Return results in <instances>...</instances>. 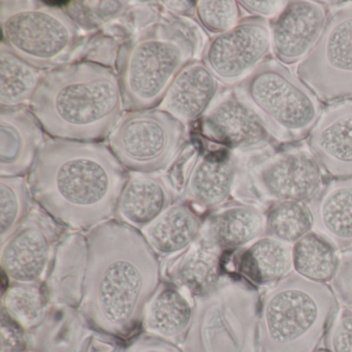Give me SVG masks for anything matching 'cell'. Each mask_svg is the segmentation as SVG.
Here are the masks:
<instances>
[{
    "label": "cell",
    "instance_id": "1",
    "mask_svg": "<svg viewBox=\"0 0 352 352\" xmlns=\"http://www.w3.org/2000/svg\"><path fill=\"white\" fill-rule=\"evenodd\" d=\"M129 177L108 144L48 138L28 179L34 203L55 221L88 232L115 218Z\"/></svg>",
    "mask_w": 352,
    "mask_h": 352
},
{
    "label": "cell",
    "instance_id": "2",
    "mask_svg": "<svg viewBox=\"0 0 352 352\" xmlns=\"http://www.w3.org/2000/svg\"><path fill=\"white\" fill-rule=\"evenodd\" d=\"M88 263L80 308L98 331L124 337L140 323L162 284L160 257L141 230L109 220L87 232Z\"/></svg>",
    "mask_w": 352,
    "mask_h": 352
},
{
    "label": "cell",
    "instance_id": "3",
    "mask_svg": "<svg viewBox=\"0 0 352 352\" xmlns=\"http://www.w3.org/2000/svg\"><path fill=\"white\" fill-rule=\"evenodd\" d=\"M30 108L49 137L81 142L108 138L125 112L116 71L85 61L47 71Z\"/></svg>",
    "mask_w": 352,
    "mask_h": 352
},
{
    "label": "cell",
    "instance_id": "4",
    "mask_svg": "<svg viewBox=\"0 0 352 352\" xmlns=\"http://www.w3.org/2000/svg\"><path fill=\"white\" fill-rule=\"evenodd\" d=\"M197 22L162 12L123 45L117 61L125 112L157 108L178 74L203 53Z\"/></svg>",
    "mask_w": 352,
    "mask_h": 352
},
{
    "label": "cell",
    "instance_id": "5",
    "mask_svg": "<svg viewBox=\"0 0 352 352\" xmlns=\"http://www.w3.org/2000/svg\"><path fill=\"white\" fill-rule=\"evenodd\" d=\"M329 284L292 273L261 294V352H317L339 310Z\"/></svg>",
    "mask_w": 352,
    "mask_h": 352
},
{
    "label": "cell",
    "instance_id": "6",
    "mask_svg": "<svg viewBox=\"0 0 352 352\" xmlns=\"http://www.w3.org/2000/svg\"><path fill=\"white\" fill-rule=\"evenodd\" d=\"M261 292L246 280L223 275L217 285L195 298V316L184 352H261Z\"/></svg>",
    "mask_w": 352,
    "mask_h": 352
},
{
    "label": "cell",
    "instance_id": "7",
    "mask_svg": "<svg viewBox=\"0 0 352 352\" xmlns=\"http://www.w3.org/2000/svg\"><path fill=\"white\" fill-rule=\"evenodd\" d=\"M234 91L278 143H296L308 138L323 112L316 94L274 59L261 63Z\"/></svg>",
    "mask_w": 352,
    "mask_h": 352
},
{
    "label": "cell",
    "instance_id": "8",
    "mask_svg": "<svg viewBox=\"0 0 352 352\" xmlns=\"http://www.w3.org/2000/svg\"><path fill=\"white\" fill-rule=\"evenodd\" d=\"M0 25L1 42L43 71L73 63L86 38L63 8L36 0H1Z\"/></svg>",
    "mask_w": 352,
    "mask_h": 352
},
{
    "label": "cell",
    "instance_id": "9",
    "mask_svg": "<svg viewBox=\"0 0 352 352\" xmlns=\"http://www.w3.org/2000/svg\"><path fill=\"white\" fill-rule=\"evenodd\" d=\"M325 183L324 170L312 152L287 148L263 156H241L234 195L239 201L267 206L279 201L310 204Z\"/></svg>",
    "mask_w": 352,
    "mask_h": 352
},
{
    "label": "cell",
    "instance_id": "10",
    "mask_svg": "<svg viewBox=\"0 0 352 352\" xmlns=\"http://www.w3.org/2000/svg\"><path fill=\"white\" fill-rule=\"evenodd\" d=\"M188 126L158 108L125 112L108 137L117 160L131 173L166 172L189 141Z\"/></svg>",
    "mask_w": 352,
    "mask_h": 352
},
{
    "label": "cell",
    "instance_id": "11",
    "mask_svg": "<svg viewBox=\"0 0 352 352\" xmlns=\"http://www.w3.org/2000/svg\"><path fill=\"white\" fill-rule=\"evenodd\" d=\"M298 76L319 100L352 98V1L331 12L315 48L298 67Z\"/></svg>",
    "mask_w": 352,
    "mask_h": 352
},
{
    "label": "cell",
    "instance_id": "12",
    "mask_svg": "<svg viewBox=\"0 0 352 352\" xmlns=\"http://www.w3.org/2000/svg\"><path fill=\"white\" fill-rule=\"evenodd\" d=\"M67 228L34 203L28 217L0 248V265L10 284H43Z\"/></svg>",
    "mask_w": 352,
    "mask_h": 352
},
{
    "label": "cell",
    "instance_id": "13",
    "mask_svg": "<svg viewBox=\"0 0 352 352\" xmlns=\"http://www.w3.org/2000/svg\"><path fill=\"white\" fill-rule=\"evenodd\" d=\"M271 50V24L263 18L249 17L210 38L201 61L220 83L236 86L267 60Z\"/></svg>",
    "mask_w": 352,
    "mask_h": 352
},
{
    "label": "cell",
    "instance_id": "14",
    "mask_svg": "<svg viewBox=\"0 0 352 352\" xmlns=\"http://www.w3.org/2000/svg\"><path fill=\"white\" fill-rule=\"evenodd\" d=\"M199 126L206 141L239 154L255 153L274 143L263 123L234 91L214 102Z\"/></svg>",
    "mask_w": 352,
    "mask_h": 352
},
{
    "label": "cell",
    "instance_id": "15",
    "mask_svg": "<svg viewBox=\"0 0 352 352\" xmlns=\"http://www.w3.org/2000/svg\"><path fill=\"white\" fill-rule=\"evenodd\" d=\"M327 18L323 3L288 1L271 23L272 50L278 61L283 65L302 63L318 43Z\"/></svg>",
    "mask_w": 352,
    "mask_h": 352
},
{
    "label": "cell",
    "instance_id": "16",
    "mask_svg": "<svg viewBox=\"0 0 352 352\" xmlns=\"http://www.w3.org/2000/svg\"><path fill=\"white\" fill-rule=\"evenodd\" d=\"M204 141L208 151L201 152L181 197L199 213L228 203L234 193L241 164V156L236 152L218 146L211 148L206 140Z\"/></svg>",
    "mask_w": 352,
    "mask_h": 352
},
{
    "label": "cell",
    "instance_id": "17",
    "mask_svg": "<svg viewBox=\"0 0 352 352\" xmlns=\"http://www.w3.org/2000/svg\"><path fill=\"white\" fill-rule=\"evenodd\" d=\"M307 144L329 176L352 177V98L325 109Z\"/></svg>",
    "mask_w": 352,
    "mask_h": 352
},
{
    "label": "cell",
    "instance_id": "18",
    "mask_svg": "<svg viewBox=\"0 0 352 352\" xmlns=\"http://www.w3.org/2000/svg\"><path fill=\"white\" fill-rule=\"evenodd\" d=\"M47 140L30 107L0 108V177L30 174Z\"/></svg>",
    "mask_w": 352,
    "mask_h": 352
},
{
    "label": "cell",
    "instance_id": "19",
    "mask_svg": "<svg viewBox=\"0 0 352 352\" xmlns=\"http://www.w3.org/2000/svg\"><path fill=\"white\" fill-rule=\"evenodd\" d=\"M265 236V212L256 205L232 201L204 218L199 238L224 253L234 252Z\"/></svg>",
    "mask_w": 352,
    "mask_h": 352
},
{
    "label": "cell",
    "instance_id": "20",
    "mask_svg": "<svg viewBox=\"0 0 352 352\" xmlns=\"http://www.w3.org/2000/svg\"><path fill=\"white\" fill-rule=\"evenodd\" d=\"M87 263V236L82 232L67 230L59 242L50 273L44 283L51 305L80 307Z\"/></svg>",
    "mask_w": 352,
    "mask_h": 352
},
{
    "label": "cell",
    "instance_id": "21",
    "mask_svg": "<svg viewBox=\"0 0 352 352\" xmlns=\"http://www.w3.org/2000/svg\"><path fill=\"white\" fill-rule=\"evenodd\" d=\"M219 85L203 61H192L175 78L157 108L188 126L207 114L217 98Z\"/></svg>",
    "mask_w": 352,
    "mask_h": 352
},
{
    "label": "cell",
    "instance_id": "22",
    "mask_svg": "<svg viewBox=\"0 0 352 352\" xmlns=\"http://www.w3.org/2000/svg\"><path fill=\"white\" fill-rule=\"evenodd\" d=\"M226 269L255 287L275 285L294 273L292 245L263 236L240 250L230 252Z\"/></svg>",
    "mask_w": 352,
    "mask_h": 352
},
{
    "label": "cell",
    "instance_id": "23",
    "mask_svg": "<svg viewBox=\"0 0 352 352\" xmlns=\"http://www.w3.org/2000/svg\"><path fill=\"white\" fill-rule=\"evenodd\" d=\"M177 199L164 176L129 173L119 197L115 218L143 230L176 203Z\"/></svg>",
    "mask_w": 352,
    "mask_h": 352
},
{
    "label": "cell",
    "instance_id": "24",
    "mask_svg": "<svg viewBox=\"0 0 352 352\" xmlns=\"http://www.w3.org/2000/svg\"><path fill=\"white\" fill-rule=\"evenodd\" d=\"M203 223L201 213L179 199L141 232L160 258L172 259L199 239Z\"/></svg>",
    "mask_w": 352,
    "mask_h": 352
},
{
    "label": "cell",
    "instance_id": "25",
    "mask_svg": "<svg viewBox=\"0 0 352 352\" xmlns=\"http://www.w3.org/2000/svg\"><path fill=\"white\" fill-rule=\"evenodd\" d=\"M223 251L199 238L162 270L170 283L186 292L193 300L217 285L223 270Z\"/></svg>",
    "mask_w": 352,
    "mask_h": 352
},
{
    "label": "cell",
    "instance_id": "26",
    "mask_svg": "<svg viewBox=\"0 0 352 352\" xmlns=\"http://www.w3.org/2000/svg\"><path fill=\"white\" fill-rule=\"evenodd\" d=\"M309 205L314 232L341 252L352 248V177L329 181Z\"/></svg>",
    "mask_w": 352,
    "mask_h": 352
},
{
    "label": "cell",
    "instance_id": "27",
    "mask_svg": "<svg viewBox=\"0 0 352 352\" xmlns=\"http://www.w3.org/2000/svg\"><path fill=\"white\" fill-rule=\"evenodd\" d=\"M195 316V300L170 282H162L144 313L143 325L149 335L170 343L183 342Z\"/></svg>",
    "mask_w": 352,
    "mask_h": 352
},
{
    "label": "cell",
    "instance_id": "28",
    "mask_svg": "<svg viewBox=\"0 0 352 352\" xmlns=\"http://www.w3.org/2000/svg\"><path fill=\"white\" fill-rule=\"evenodd\" d=\"M47 71L38 69L0 44V108L30 107Z\"/></svg>",
    "mask_w": 352,
    "mask_h": 352
},
{
    "label": "cell",
    "instance_id": "29",
    "mask_svg": "<svg viewBox=\"0 0 352 352\" xmlns=\"http://www.w3.org/2000/svg\"><path fill=\"white\" fill-rule=\"evenodd\" d=\"M292 258L294 273L316 283H331L339 269L337 247L313 230L292 245Z\"/></svg>",
    "mask_w": 352,
    "mask_h": 352
},
{
    "label": "cell",
    "instance_id": "30",
    "mask_svg": "<svg viewBox=\"0 0 352 352\" xmlns=\"http://www.w3.org/2000/svg\"><path fill=\"white\" fill-rule=\"evenodd\" d=\"M1 308L26 331L38 329L48 317L51 302L43 284H9Z\"/></svg>",
    "mask_w": 352,
    "mask_h": 352
},
{
    "label": "cell",
    "instance_id": "31",
    "mask_svg": "<svg viewBox=\"0 0 352 352\" xmlns=\"http://www.w3.org/2000/svg\"><path fill=\"white\" fill-rule=\"evenodd\" d=\"M265 236L294 245L312 232L314 219L310 205L300 201H279L265 211Z\"/></svg>",
    "mask_w": 352,
    "mask_h": 352
},
{
    "label": "cell",
    "instance_id": "32",
    "mask_svg": "<svg viewBox=\"0 0 352 352\" xmlns=\"http://www.w3.org/2000/svg\"><path fill=\"white\" fill-rule=\"evenodd\" d=\"M135 32V28L124 16L104 30L86 36L74 61L96 63L116 71L121 48Z\"/></svg>",
    "mask_w": 352,
    "mask_h": 352
},
{
    "label": "cell",
    "instance_id": "33",
    "mask_svg": "<svg viewBox=\"0 0 352 352\" xmlns=\"http://www.w3.org/2000/svg\"><path fill=\"white\" fill-rule=\"evenodd\" d=\"M34 205L26 177H0V244L16 232Z\"/></svg>",
    "mask_w": 352,
    "mask_h": 352
},
{
    "label": "cell",
    "instance_id": "34",
    "mask_svg": "<svg viewBox=\"0 0 352 352\" xmlns=\"http://www.w3.org/2000/svg\"><path fill=\"white\" fill-rule=\"evenodd\" d=\"M133 3L118 0L69 1L63 6L65 13L85 36L104 30L127 15Z\"/></svg>",
    "mask_w": 352,
    "mask_h": 352
},
{
    "label": "cell",
    "instance_id": "35",
    "mask_svg": "<svg viewBox=\"0 0 352 352\" xmlns=\"http://www.w3.org/2000/svg\"><path fill=\"white\" fill-rule=\"evenodd\" d=\"M197 23L210 34H223L241 21L240 6L234 0H199L195 5Z\"/></svg>",
    "mask_w": 352,
    "mask_h": 352
},
{
    "label": "cell",
    "instance_id": "36",
    "mask_svg": "<svg viewBox=\"0 0 352 352\" xmlns=\"http://www.w3.org/2000/svg\"><path fill=\"white\" fill-rule=\"evenodd\" d=\"M203 146L201 138L199 142H190L189 140L164 175L170 188L180 199L184 192L189 175L203 152Z\"/></svg>",
    "mask_w": 352,
    "mask_h": 352
},
{
    "label": "cell",
    "instance_id": "37",
    "mask_svg": "<svg viewBox=\"0 0 352 352\" xmlns=\"http://www.w3.org/2000/svg\"><path fill=\"white\" fill-rule=\"evenodd\" d=\"M327 352H352V309H339L324 338Z\"/></svg>",
    "mask_w": 352,
    "mask_h": 352
},
{
    "label": "cell",
    "instance_id": "38",
    "mask_svg": "<svg viewBox=\"0 0 352 352\" xmlns=\"http://www.w3.org/2000/svg\"><path fill=\"white\" fill-rule=\"evenodd\" d=\"M28 331L14 320L5 309L0 310V352H25Z\"/></svg>",
    "mask_w": 352,
    "mask_h": 352
},
{
    "label": "cell",
    "instance_id": "39",
    "mask_svg": "<svg viewBox=\"0 0 352 352\" xmlns=\"http://www.w3.org/2000/svg\"><path fill=\"white\" fill-rule=\"evenodd\" d=\"M331 287L338 300L352 309V248L340 253V265Z\"/></svg>",
    "mask_w": 352,
    "mask_h": 352
},
{
    "label": "cell",
    "instance_id": "40",
    "mask_svg": "<svg viewBox=\"0 0 352 352\" xmlns=\"http://www.w3.org/2000/svg\"><path fill=\"white\" fill-rule=\"evenodd\" d=\"M240 8L246 13L250 14L252 17L267 18L277 17L287 6L288 1H238Z\"/></svg>",
    "mask_w": 352,
    "mask_h": 352
},
{
    "label": "cell",
    "instance_id": "41",
    "mask_svg": "<svg viewBox=\"0 0 352 352\" xmlns=\"http://www.w3.org/2000/svg\"><path fill=\"white\" fill-rule=\"evenodd\" d=\"M124 352H181L174 344L150 335L133 342Z\"/></svg>",
    "mask_w": 352,
    "mask_h": 352
},
{
    "label": "cell",
    "instance_id": "42",
    "mask_svg": "<svg viewBox=\"0 0 352 352\" xmlns=\"http://www.w3.org/2000/svg\"><path fill=\"white\" fill-rule=\"evenodd\" d=\"M158 3L166 13L180 16V17H195L197 1L180 0V1H158Z\"/></svg>",
    "mask_w": 352,
    "mask_h": 352
},
{
    "label": "cell",
    "instance_id": "43",
    "mask_svg": "<svg viewBox=\"0 0 352 352\" xmlns=\"http://www.w3.org/2000/svg\"><path fill=\"white\" fill-rule=\"evenodd\" d=\"M317 352H327V350L319 349Z\"/></svg>",
    "mask_w": 352,
    "mask_h": 352
}]
</instances>
